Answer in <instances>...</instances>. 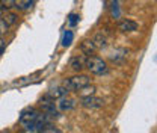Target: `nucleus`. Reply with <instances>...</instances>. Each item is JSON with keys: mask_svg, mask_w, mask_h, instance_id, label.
I'll list each match as a JSON object with an SVG mask.
<instances>
[{"mask_svg": "<svg viewBox=\"0 0 157 133\" xmlns=\"http://www.w3.org/2000/svg\"><path fill=\"white\" fill-rule=\"evenodd\" d=\"M74 106H76V101H74L73 98H70V97H60V98H59V103H58L59 111L67 112V111L74 109Z\"/></svg>", "mask_w": 157, "mask_h": 133, "instance_id": "obj_7", "label": "nucleus"}, {"mask_svg": "<svg viewBox=\"0 0 157 133\" xmlns=\"http://www.w3.org/2000/svg\"><path fill=\"white\" fill-rule=\"evenodd\" d=\"M41 133H62V132H60L59 129H56V127H53L52 124H48L45 129H42V132Z\"/></svg>", "mask_w": 157, "mask_h": 133, "instance_id": "obj_16", "label": "nucleus"}, {"mask_svg": "<svg viewBox=\"0 0 157 133\" xmlns=\"http://www.w3.org/2000/svg\"><path fill=\"white\" fill-rule=\"evenodd\" d=\"M80 49H82V52L86 53V55H92V53L97 50L95 45H94V42H92V39H91V41H89V39L83 41V42L80 44Z\"/></svg>", "mask_w": 157, "mask_h": 133, "instance_id": "obj_10", "label": "nucleus"}, {"mask_svg": "<svg viewBox=\"0 0 157 133\" xmlns=\"http://www.w3.org/2000/svg\"><path fill=\"white\" fill-rule=\"evenodd\" d=\"M86 59L88 57L85 56V55H78V56H74L71 61H70V67H71V70H74V71H82L83 68H86Z\"/></svg>", "mask_w": 157, "mask_h": 133, "instance_id": "obj_6", "label": "nucleus"}, {"mask_svg": "<svg viewBox=\"0 0 157 133\" xmlns=\"http://www.w3.org/2000/svg\"><path fill=\"white\" fill-rule=\"evenodd\" d=\"M68 94V89L62 85V86H58V88H55V89H52V91H48L45 97H44V100H59L60 97H65V95Z\"/></svg>", "mask_w": 157, "mask_h": 133, "instance_id": "obj_5", "label": "nucleus"}, {"mask_svg": "<svg viewBox=\"0 0 157 133\" xmlns=\"http://www.w3.org/2000/svg\"><path fill=\"white\" fill-rule=\"evenodd\" d=\"M38 112L35 111V109H27V111H24L23 114L20 115V123L21 124H24V126H29V124H33L35 123V119L38 118Z\"/></svg>", "mask_w": 157, "mask_h": 133, "instance_id": "obj_4", "label": "nucleus"}, {"mask_svg": "<svg viewBox=\"0 0 157 133\" xmlns=\"http://www.w3.org/2000/svg\"><path fill=\"white\" fill-rule=\"evenodd\" d=\"M8 27H9V26H8V24L5 23V20H3V18H0V37L6 33V30H8Z\"/></svg>", "mask_w": 157, "mask_h": 133, "instance_id": "obj_17", "label": "nucleus"}, {"mask_svg": "<svg viewBox=\"0 0 157 133\" xmlns=\"http://www.w3.org/2000/svg\"><path fill=\"white\" fill-rule=\"evenodd\" d=\"M92 42H94L95 49H103V47L107 45V38H106L103 33H97V35L94 37V39H92Z\"/></svg>", "mask_w": 157, "mask_h": 133, "instance_id": "obj_13", "label": "nucleus"}, {"mask_svg": "<svg viewBox=\"0 0 157 133\" xmlns=\"http://www.w3.org/2000/svg\"><path fill=\"white\" fill-rule=\"evenodd\" d=\"M73 39H74L73 30H65V32H63V37H62V45H63V47H68V45L73 42Z\"/></svg>", "mask_w": 157, "mask_h": 133, "instance_id": "obj_14", "label": "nucleus"}, {"mask_svg": "<svg viewBox=\"0 0 157 133\" xmlns=\"http://www.w3.org/2000/svg\"><path fill=\"white\" fill-rule=\"evenodd\" d=\"M77 91H78V97H80V98L91 97V95L95 94V86H92V85H85L83 88H80Z\"/></svg>", "mask_w": 157, "mask_h": 133, "instance_id": "obj_11", "label": "nucleus"}, {"mask_svg": "<svg viewBox=\"0 0 157 133\" xmlns=\"http://www.w3.org/2000/svg\"><path fill=\"white\" fill-rule=\"evenodd\" d=\"M41 108H42V111H44L45 114L50 115V116L58 115L56 108H55V101H53V100H44V101L41 103Z\"/></svg>", "mask_w": 157, "mask_h": 133, "instance_id": "obj_9", "label": "nucleus"}, {"mask_svg": "<svg viewBox=\"0 0 157 133\" xmlns=\"http://www.w3.org/2000/svg\"><path fill=\"white\" fill-rule=\"evenodd\" d=\"M3 20H5V23H6L8 26H12V24L17 23V15H15V14H8Z\"/></svg>", "mask_w": 157, "mask_h": 133, "instance_id": "obj_15", "label": "nucleus"}, {"mask_svg": "<svg viewBox=\"0 0 157 133\" xmlns=\"http://www.w3.org/2000/svg\"><path fill=\"white\" fill-rule=\"evenodd\" d=\"M86 68L92 73V74H97V76H101V74H106L107 73V65L106 62L98 56H89L86 59Z\"/></svg>", "mask_w": 157, "mask_h": 133, "instance_id": "obj_1", "label": "nucleus"}, {"mask_svg": "<svg viewBox=\"0 0 157 133\" xmlns=\"http://www.w3.org/2000/svg\"><path fill=\"white\" fill-rule=\"evenodd\" d=\"M0 14H2V9H0Z\"/></svg>", "mask_w": 157, "mask_h": 133, "instance_id": "obj_19", "label": "nucleus"}, {"mask_svg": "<svg viewBox=\"0 0 157 133\" xmlns=\"http://www.w3.org/2000/svg\"><path fill=\"white\" fill-rule=\"evenodd\" d=\"M77 21H78V15H76V14H71L70 15V23L71 24H76Z\"/></svg>", "mask_w": 157, "mask_h": 133, "instance_id": "obj_18", "label": "nucleus"}, {"mask_svg": "<svg viewBox=\"0 0 157 133\" xmlns=\"http://www.w3.org/2000/svg\"><path fill=\"white\" fill-rule=\"evenodd\" d=\"M91 79L85 74H78V76L70 77V79H65L63 80V86L68 89V91H77L80 88H83L85 85H89Z\"/></svg>", "mask_w": 157, "mask_h": 133, "instance_id": "obj_2", "label": "nucleus"}, {"mask_svg": "<svg viewBox=\"0 0 157 133\" xmlns=\"http://www.w3.org/2000/svg\"><path fill=\"white\" fill-rule=\"evenodd\" d=\"M33 2H35V0H12V6L17 8L18 11H23V9L30 8Z\"/></svg>", "mask_w": 157, "mask_h": 133, "instance_id": "obj_12", "label": "nucleus"}, {"mask_svg": "<svg viewBox=\"0 0 157 133\" xmlns=\"http://www.w3.org/2000/svg\"><path fill=\"white\" fill-rule=\"evenodd\" d=\"M118 27H119V30H122V32H135L137 29V23L133 21V20H122Z\"/></svg>", "mask_w": 157, "mask_h": 133, "instance_id": "obj_8", "label": "nucleus"}, {"mask_svg": "<svg viewBox=\"0 0 157 133\" xmlns=\"http://www.w3.org/2000/svg\"><path fill=\"white\" fill-rule=\"evenodd\" d=\"M82 106L86 108V109H100V108L104 106V100L103 98H98L95 95L85 97V98H82Z\"/></svg>", "mask_w": 157, "mask_h": 133, "instance_id": "obj_3", "label": "nucleus"}]
</instances>
